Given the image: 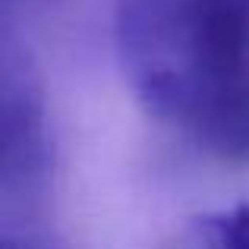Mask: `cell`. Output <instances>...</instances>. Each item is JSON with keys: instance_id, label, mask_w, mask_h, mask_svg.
<instances>
[{"instance_id": "6da1fadb", "label": "cell", "mask_w": 249, "mask_h": 249, "mask_svg": "<svg viewBox=\"0 0 249 249\" xmlns=\"http://www.w3.org/2000/svg\"><path fill=\"white\" fill-rule=\"evenodd\" d=\"M114 54L136 101L202 148L249 101V0H114Z\"/></svg>"}, {"instance_id": "3957f363", "label": "cell", "mask_w": 249, "mask_h": 249, "mask_svg": "<svg viewBox=\"0 0 249 249\" xmlns=\"http://www.w3.org/2000/svg\"><path fill=\"white\" fill-rule=\"evenodd\" d=\"M158 249H249V202L196 214Z\"/></svg>"}, {"instance_id": "7a4b0ae2", "label": "cell", "mask_w": 249, "mask_h": 249, "mask_svg": "<svg viewBox=\"0 0 249 249\" xmlns=\"http://www.w3.org/2000/svg\"><path fill=\"white\" fill-rule=\"evenodd\" d=\"M0 117H3V189H35L48 174V123L35 76L6 51L0 82Z\"/></svg>"}]
</instances>
